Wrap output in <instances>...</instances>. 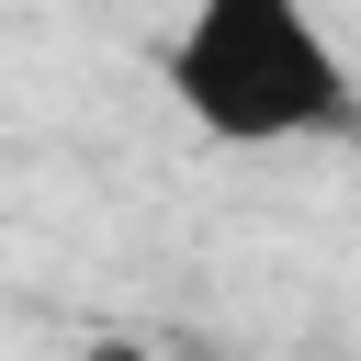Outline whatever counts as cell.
Instances as JSON below:
<instances>
[{"label": "cell", "mask_w": 361, "mask_h": 361, "mask_svg": "<svg viewBox=\"0 0 361 361\" xmlns=\"http://www.w3.org/2000/svg\"><path fill=\"white\" fill-rule=\"evenodd\" d=\"M158 68L214 147H316L361 124V79L316 0H192Z\"/></svg>", "instance_id": "6da1fadb"}, {"label": "cell", "mask_w": 361, "mask_h": 361, "mask_svg": "<svg viewBox=\"0 0 361 361\" xmlns=\"http://www.w3.org/2000/svg\"><path fill=\"white\" fill-rule=\"evenodd\" d=\"M79 361H147V350H135V338H90Z\"/></svg>", "instance_id": "7a4b0ae2"}]
</instances>
